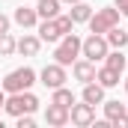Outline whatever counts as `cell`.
<instances>
[{"mask_svg": "<svg viewBox=\"0 0 128 128\" xmlns=\"http://www.w3.org/2000/svg\"><path fill=\"white\" fill-rule=\"evenodd\" d=\"M3 110L9 116H21V113H36L39 110V98L33 96L30 90L24 92H9V98L3 101Z\"/></svg>", "mask_w": 128, "mask_h": 128, "instance_id": "obj_1", "label": "cell"}, {"mask_svg": "<svg viewBox=\"0 0 128 128\" xmlns=\"http://www.w3.org/2000/svg\"><path fill=\"white\" fill-rule=\"evenodd\" d=\"M33 84H36V72H33L30 66H24V68H15V72H9V74L0 80L3 92H24V90H30Z\"/></svg>", "mask_w": 128, "mask_h": 128, "instance_id": "obj_2", "label": "cell"}, {"mask_svg": "<svg viewBox=\"0 0 128 128\" xmlns=\"http://www.w3.org/2000/svg\"><path fill=\"white\" fill-rule=\"evenodd\" d=\"M80 42H84V39H78L74 33H66L63 42L54 48V63H60V66H72L78 57H80Z\"/></svg>", "mask_w": 128, "mask_h": 128, "instance_id": "obj_3", "label": "cell"}, {"mask_svg": "<svg viewBox=\"0 0 128 128\" xmlns=\"http://www.w3.org/2000/svg\"><path fill=\"white\" fill-rule=\"evenodd\" d=\"M116 24H119V9L116 6H104V9H96L90 15V33H98V36H104Z\"/></svg>", "mask_w": 128, "mask_h": 128, "instance_id": "obj_4", "label": "cell"}, {"mask_svg": "<svg viewBox=\"0 0 128 128\" xmlns=\"http://www.w3.org/2000/svg\"><path fill=\"white\" fill-rule=\"evenodd\" d=\"M107 51H110V45H107V39H104V36H98V33L86 36V39L80 42V54H84L86 60H92V63L104 60V57H107Z\"/></svg>", "mask_w": 128, "mask_h": 128, "instance_id": "obj_5", "label": "cell"}, {"mask_svg": "<svg viewBox=\"0 0 128 128\" xmlns=\"http://www.w3.org/2000/svg\"><path fill=\"white\" fill-rule=\"evenodd\" d=\"M68 122H74V125H80V128H86V125H92L96 122V107L92 104H72L68 107Z\"/></svg>", "mask_w": 128, "mask_h": 128, "instance_id": "obj_6", "label": "cell"}, {"mask_svg": "<svg viewBox=\"0 0 128 128\" xmlns=\"http://www.w3.org/2000/svg\"><path fill=\"white\" fill-rule=\"evenodd\" d=\"M42 84L45 86H51V90H57V86H63L66 84V66H60V63H51V66H45L42 68Z\"/></svg>", "mask_w": 128, "mask_h": 128, "instance_id": "obj_7", "label": "cell"}, {"mask_svg": "<svg viewBox=\"0 0 128 128\" xmlns=\"http://www.w3.org/2000/svg\"><path fill=\"white\" fill-rule=\"evenodd\" d=\"M72 72H74V80H80V84H90V80H96V63L92 60H74L72 63Z\"/></svg>", "mask_w": 128, "mask_h": 128, "instance_id": "obj_8", "label": "cell"}, {"mask_svg": "<svg viewBox=\"0 0 128 128\" xmlns=\"http://www.w3.org/2000/svg\"><path fill=\"white\" fill-rule=\"evenodd\" d=\"M45 122L54 128H63L66 122H68V107H63V104H48V110H45Z\"/></svg>", "mask_w": 128, "mask_h": 128, "instance_id": "obj_9", "label": "cell"}, {"mask_svg": "<svg viewBox=\"0 0 128 128\" xmlns=\"http://www.w3.org/2000/svg\"><path fill=\"white\" fill-rule=\"evenodd\" d=\"M39 48H42V39H39V36H21V39L15 42V51L24 54V57H36Z\"/></svg>", "mask_w": 128, "mask_h": 128, "instance_id": "obj_10", "label": "cell"}, {"mask_svg": "<svg viewBox=\"0 0 128 128\" xmlns=\"http://www.w3.org/2000/svg\"><path fill=\"white\" fill-rule=\"evenodd\" d=\"M84 101L86 104H104V86L96 84V80H90V84H84Z\"/></svg>", "mask_w": 128, "mask_h": 128, "instance_id": "obj_11", "label": "cell"}, {"mask_svg": "<svg viewBox=\"0 0 128 128\" xmlns=\"http://www.w3.org/2000/svg\"><path fill=\"white\" fill-rule=\"evenodd\" d=\"M36 21H39V12L36 9H30V6H18L15 9V24L18 27L27 30V27H36Z\"/></svg>", "mask_w": 128, "mask_h": 128, "instance_id": "obj_12", "label": "cell"}, {"mask_svg": "<svg viewBox=\"0 0 128 128\" xmlns=\"http://www.w3.org/2000/svg\"><path fill=\"white\" fill-rule=\"evenodd\" d=\"M39 39H42V42H57V39H63L54 18H42V24H39Z\"/></svg>", "mask_w": 128, "mask_h": 128, "instance_id": "obj_13", "label": "cell"}, {"mask_svg": "<svg viewBox=\"0 0 128 128\" xmlns=\"http://www.w3.org/2000/svg\"><path fill=\"white\" fill-rule=\"evenodd\" d=\"M104 39H107L110 48H119V51H122L128 45V30H119V24H116V27H110V30L104 33Z\"/></svg>", "mask_w": 128, "mask_h": 128, "instance_id": "obj_14", "label": "cell"}, {"mask_svg": "<svg viewBox=\"0 0 128 128\" xmlns=\"http://www.w3.org/2000/svg\"><path fill=\"white\" fill-rule=\"evenodd\" d=\"M96 80L104 86V90H110V86H116V84H119V72H116V68H110V66H104V68H98V72H96Z\"/></svg>", "mask_w": 128, "mask_h": 128, "instance_id": "obj_15", "label": "cell"}, {"mask_svg": "<svg viewBox=\"0 0 128 128\" xmlns=\"http://www.w3.org/2000/svg\"><path fill=\"white\" fill-rule=\"evenodd\" d=\"M72 21L74 24H84V21H90V15H92V6H86L84 0H78V3H72Z\"/></svg>", "mask_w": 128, "mask_h": 128, "instance_id": "obj_16", "label": "cell"}, {"mask_svg": "<svg viewBox=\"0 0 128 128\" xmlns=\"http://www.w3.org/2000/svg\"><path fill=\"white\" fill-rule=\"evenodd\" d=\"M36 12H39V18H57L60 15V0H39Z\"/></svg>", "mask_w": 128, "mask_h": 128, "instance_id": "obj_17", "label": "cell"}, {"mask_svg": "<svg viewBox=\"0 0 128 128\" xmlns=\"http://www.w3.org/2000/svg\"><path fill=\"white\" fill-rule=\"evenodd\" d=\"M125 113H128V110H125V104H119V101H104V116H107L113 125H116V122H119Z\"/></svg>", "mask_w": 128, "mask_h": 128, "instance_id": "obj_18", "label": "cell"}, {"mask_svg": "<svg viewBox=\"0 0 128 128\" xmlns=\"http://www.w3.org/2000/svg\"><path fill=\"white\" fill-rule=\"evenodd\" d=\"M104 66H110V68H116V72L122 74V68L128 66V60L119 54V48H113V51H107V57H104Z\"/></svg>", "mask_w": 128, "mask_h": 128, "instance_id": "obj_19", "label": "cell"}, {"mask_svg": "<svg viewBox=\"0 0 128 128\" xmlns=\"http://www.w3.org/2000/svg\"><path fill=\"white\" fill-rule=\"evenodd\" d=\"M51 101H54V104H63V107H72V104H74V92H72V90H66V86H57Z\"/></svg>", "mask_w": 128, "mask_h": 128, "instance_id": "obj_20", "label": "cell"}, {"mask_svg": "<svg viewBox=\"0 0 128 128\" xmlns=\"http://www.w3.org/2000/svg\"><path fill=\"white\" fill-rule=\"evenodd\" d=\"M15 54V39H12V33H0V57H12Z\"/></svg>", "mask_w": 128, "mask_h": 128, "instance_id": "obj_21", "label": "cell"}, {"mask_svg": "<svg viewBox=\"0 0 128 128\" xmlns=\"http://www.w3.org/2000/svg\"><path fill=\"white\" fill-rule=\"evenodd\" d=\"M54 21H57V30H60V36H66V33H72V30H74V21H72V15H57Z\"/></svg>", "mask_w": 128, "mask_h": 128, "instance_id": "obj_22", "label": "cell"}, {"mask_svg": "<svg viewBox=\"0 0 128 128\" xmlns=\"http://www.w3.org/2000/svg\"><path fill=\"white\" fill-rule=\"evenodd\" d=\"M15 119H18V128H33V125H36L33 113H21V116H15Z\"/></svg>", "mask_w": 128, "mask_h": 128, "instance_id": "obj_23", "label": "cell"}, {"mask_svg": "<svg viewBox=\"0 0 128 128\" xmlns=\"http://www.w3.org/2000/svg\"><path fill=\"white\" fill-rule=\"evenodd\" d=\"M116 9H119V15H128V0H116Z\"/></svg>", "mask_w": 128, "mask_h": 128, "instance_id": "obj_24", "label": "cell"}, {"mask_svg": "<svg viewBox=\"0 0 128 128\" xmlns=\"http://www.w3.org/2000/svg\"><path fill=\"white\" fill-rule=\"evenodd\" d=\"M6 30H9V18L0 12V33H6Z\"/></svg>", "mask_w": 128, "mask_h": 128, "instance_id": "obj_25", "label": "cell"}, {"mask_svg": "<svg viewBox=\"0 0 128 128\" xmlns=\"http://www.w3.org/2000/svg\"><path fill=\"white\" fill-rule=\"evenodd\" d=\"M3 101H6V92H3V86H0V110H3Z\"/></svg>", "mask_w": 128, "mask_h": 128, "instance_id": "obj_26", "label": "cell"}, {"mask_svg": "<svg viewBox=\"0 0 128 128\" xmlns=\"http://www.w3.org/2000/svg\"><path fill=\"white\" fill-rule=\"evenodd\" d=\"M60 3H68V6H72V3H78V0H60Z\"/></svg>", "mask_w": 128, "mask_h": 128, "instance_id": "obj_27", "label": "cell"}, {"mask_svg": "<svg viewBox=\"0 0 128 128\" xmlns=\"http://www.w3.org/2000/svg\"><path fill=\"white\" fill-rule=\"evenodd\" d=\"M125 92H128V80H125Z\"/></svg>", "mask_w": 128, "mask_h": 128, "instance_id": "obj_28", "label": "cell"}, {"mask_svg": "<svg viewBox=\"0 0 128 128\" xmlns=\"http://www.w3.org/2000/svg\"><path fill=\"white\" fill-rule=\"evenodd\" d=\"M125 110H128V104H125Z\"/></svg>", "mask_w": 128, "mask_h": 128, "instance_id": "obj_29", "label": "cell"}]
</instances>
